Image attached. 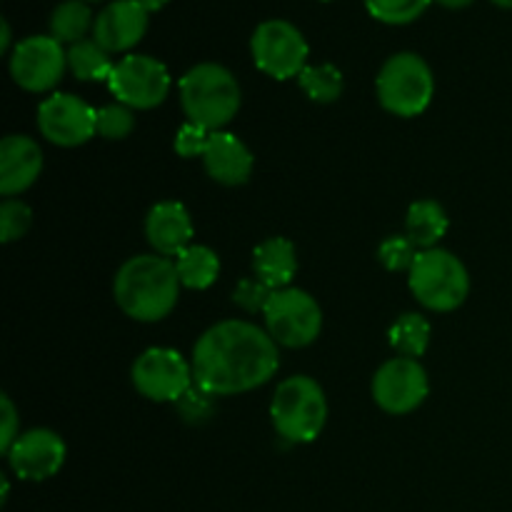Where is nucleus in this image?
<instances>
[{"label":"nucleus","instance_id":"f3484780","mask_svg":"<svg viewBox=\"0 0 512 512\" xmlns=\"http://www.w3.org/2000/svg\"><path fill=\"white\" fill-rule=\"evenodd\" d=\"M145 235L158 255L178 258L185 248H190V240H193V220H190L188 208L175 200L153 205L145 218Z\"/></svg>","mask_w":512,"mask_h":512},{"label":"nucleus","instance_id":"393cba45","mask_svg":"<svg viewBox=\"0 0 512 512\" xmlns=\"http://www.w3.org/2000/svg\"><path fill=\"white\" fill-rule=\"evenodd\" d=\"M300 88L313 103H335L343 93V73L333 63L305 65L298 75Z\"/></svg>","mask_w":512,"mask_h":512},{"label":"nucleus","instance_id":"f8f14e48","mask_svg":"<svg viewBox=\"0 0 512 512\" xmlns=\"http://www.w3.org/2000/svg\"><path fill=\"white\" fill-rule=\"evenodd\" d=\"M428 393V373L415 358L388 360L373 378V400L390 415L413 413L425 403Z\"/></svg>","mask_w":512,"mask_h":512},{"label":"nucleus","instance_id":"9b49d317","mask_svg":"<svg viewBox=\"0 0 512 512\" xmlns=\"http://www.w3.org/2000/svg\"><path fill=\"white\" fill-rule=\"evenodd\" d=\"M68 68V53L53 35H30L10 55V75L28 93L53 90Z\"/></svg>","mask_w":512,"mask_h":512},{"label":"nucleus","instance_id":"7c9ffc66","mask_svg":"<svg viewBox=\"0 0 512 512\" xmlns=\"http://www.w3.org/2000/svg\"><path fill=\"white\" fill-rule=\"evenodd\" d=\"M210 130L203 128V125H195V123H185L183 128L175 133V153L180 158H203L205 150L210 145Z\"/></svg>","mask_w":512,"mask_h":512},{"label":"nucleus","instance_id":"cd10ccee","mask_svg":"<svg viewBox=\"0 0 512 512\" xmlns=\"http://www.w3.org/2000/svg\"><path fill=\"white\" fill-rule=\"evenodd\" d=\"M418 253V245H415L408 235H390V238L380 245L378 258L390 273H400V270H408L410 273Z\"/></svg>","mask_w":512,"mask_h":512},{"label":"nucleus","instance_id":"f03ea898","mask_svg":"<svg viewBox=\"0 0 512 512\" xmlns=\"http://www.w3.org/2000/svg\"><path fill=\"white\" fill-rule=\"evenodd\" d=\"M180 285L173 260L165 255H135L115 275L113 295L128 318L158 323L178 305Z\"/></svg>","mask_w":512,"mask_h":512},{"label":"nucleus","instance_id":"a878e982","mask_svg":"<svg viewBox=\"0 0 512 512\" xmlns=\"http://www.w3.org/2000/svg\"><path fill=\"white\" fill-rule=\"evenodd\" d=\"M375 20L388 25H405L418 20L433 0H363Z\"/></svg>","mask_w":512,"mask_h":512},{"label":"nucleus","instance_id":"f704fd0d","mask_svg":"<svg viewBox=\"0 0 512 512\" xmlns=\"http://www.w3.org/2000/svg\"><path fill=\"white\" fill-rule=\"evenodd\" d=\"M140 5H143L145 10H148V13H158V10H163L165 5L170 3V0H138Z\"/></svg>","mask_w":512,"mask_h":512},{"label":"nucleus","instance_id":"a211bd4d","mask_svg":"<svg viewBox=\"0 0 512 512\" xmlns=\"http://www.w3.org/2000/svg\"><path fill=\"white\" fill-rule=\"evenodd\" d=\"M205 170L220 185H243L253 175V153L233 133L215 130L203 155Z\"/></svg>","mask_w":512,"mask_h":512},{"label":"nucleus","instance_id":"39448f33","mask_svg":"<svg viewBox=\"0 0 512 512\" xmlns=\"http://www.w3.org/2000/svg\"><path fill=\"white\" fill-rule=\"evenodd\" d=\"M408 275L415 300L435 313H450L460 308L470 293L468 270L450 250H420Z\"/></svg>","mask_w":512,"mask_h":512},{"label":"nucleus","instance_id":"c85d7f7f","mask_svg":"<svg viewBox=\"0 0 512 512\" xmlns=\"http://www.w3.org/2000/svg\"><path fill=\"white\" fill-rule=\"evenodd\" d=\"M215 398H218V395L208 393V390L193 383V388H190L178 403H175V408H178L180 418H183L185 423L200 425V423H208V420L213 418Z\"/></svg>","mask_w":512,"mask_h":512},{"label":"nucleus","instance_id":"2f4dec72","mask_svg":"<svg viewBox=\"0 0 512 512\" xmlns=\"http://www.w3.org/2000/svg\"><path fill=\"white\" fill-rule=\"evenodd\" d=\"M270 295H273V288H268V285L263 283V280H258L253 275V278H245L240 280V285L235 288V303L240 305L243 310H248V313H263L265 305H268Z\"/></svg>","mask_w":512,"mask_h":512},{"label":"nucleus","instance_id":"2eb2a0df","mask_svg":"<svg viewBox=\"0 0 512 512\" xmlns=\"http://www.w3.org/2000/svg\"><path fill=\"white\" fill-rule=\"evenodd\" d=\"M148 20L150 13L138 0H115L95 15L93 40L110 55L125 53L143 40Z\"/></svg>","mask_w":512,"mask_h":512},{"label":"nucleus","instance_id":"6e6552de","mask_svg":"<svg viewBox=\"0 0 512 512\" xmlns=\"http://www.w3.org/2000/svg\"><path fill=\"white\" fill-rule=\"evenodd\" d=\"M255 65L275 80L298 78L308 63V40L288 20H265L250 38Z\"/></svg>","mask_w":512,"mask_h":512},{"label":"nucleus","instance_id":"dca6fc26","mask_svg":"<svg viewBox=\"0 0 512 512\" xmlns=\"http://www.w3.org/2000/svg\"><path fill=\"white\" fill-rule=\"evenodd\" d=\"M43 170V150L28 135H8L0 143V193L5 198L28 190Z\"/></svg>","mask_w":512,"mask_h":512},{"label":"nucleus","instance_id":"bb28decb","mask_svg":"<svg viewBox=\"0 0 512 512\" xmlns=\"http://www.w3.org/2000/svg\"><path fill=\"white\" fill-rule=\"evenodd\" d=\"M135 128V115L133 108L123 103L105 105L98 110V120H95V130L100 138L105 140H123L133 133Z\"/></svg>","mask_w":512,"mask_h":512},{"label":"nucleus","instance_id":"72a5a7b5","mask_svg":"<svg viewBox=\"0 0 512 512\" xmlns=\"http://www.w3.org/2000/svg\"><path fill=\"white\" fill-rule=\"evenodd\" d=\"M433 3H440L443 8H448V10H463V8H468V5H473L475 0H433Z\"/></svg>","mask_w":512,"mask_h":512},{"label":"nucleus","instance_id":"f257e3e1","mask_svg":"<svg viewBox=\"0 0 512 512\" xmlns=\"http://www.w3.org/2000/svg\"><path fill=\"white\" fill-rule=\"evenodd\" d=\"M280 365L278 343L248 320H223L200 335L193 348L195 385L213 395L260 388Z\"/></svg>","mask_w":512,"mask_h":512},{"label":"nucleus","instance_id":"b1692460","mask_svg":"<svg viewBox=\"0 0 512 512\" xmlns=\"http://www.w3.org/2000/svg\"><path fill=\"white\" fill-rule=\"evenodd\" d=\"M430 323L418 313L400 315L390 328V345L403 358H420L430 345Z\"/></svg>","mask_w":512,"mask_h":512},{"label":"nucleus","instance_id":"20e7f679","mask_svg":"<svg viewBox=\"0 0 512 512\" xmlns=\"http://www.w3.org/2000/svg\"><path fill=\"white\" fill-rule=\"evenodd\" d=\"M270 418L288 443H313L328 423V400L323 388L308 375H293L278 385L270 403Z\"/></svg>","mask_w":512,"mask_h":512},{"label":"nucleus","instance_id":"423d86ee","mask_svg":"<svg viewBox=\"0 0 512 512\" xmlns=\"http://www.w3.org/2000/svg\"><path fill=\"white\" fill-rule=\"evenodd\" d=\"M433 70L420 55L395 53L378 73V98L388 113L398 118H415L425 113L433 100Z\"/></svg>","mask_w":512,"mask_h":512},{"label":"nucleus","instance_id":"6ab92c4d","mask_svg":"<svg viewBox=\"0 0 512 512\" xmlns=\"http://www.w3.org/2000/svg\"><path fill=\"white\" fill-rule=\"evenodd\" d=\"M253 273L268 288H290L295 273H298V255H295L293 243L285 238H270L258 245L253 253Z\"/></svg>","mask_w":512,"mask_h":512},{"label":"nucleus","instance_id":"7ed1b4c3","mask_svg":"<svg viewBox=\"0 0 512 512\" xmlns=\"http://www.w3.org/2000/svg\"><path fill=\"white\" fill-rule=\"evenodd\" d=\"M240 85L228 68L200 63L180 78V105L188 123L203 125L210 133L223 130L240 110Z\"/></svg>","mask_w":512,"mask_h":512},{"label":"nucleus","instance_id":"5701e85b","mask_svg":"<svg viewBox=\"0 0 512 512\" xmlns=\"http://www.w3.org/2000/svg\"><path fill=\"white\" fill-rule=\"evenodd\" d=\"M68 68L78 80L95 83V80H108L115 63L110 60L108 50L100 48L95 40L85 38L68 48Z\"/></svg>","mask_w":512,"mask_h":512},{"label":"nucleus","instance_id":"c756f323","mask_svg":"<svg viewBox=\"0 0 512 512\" xmlns=\"http://www.w3.org/2000/svg\"><path fill=\"white\" fill-rule=\"evenodd\" d=\"M30 223H33V213H30L28 205L13 198L5 200L3 208H0V238H3V243L23 238Z\"/></svg>","mask_w":512,"mask_h":512},{"label":"nucleus","instance_id":"aec40b11","mask_svg":"<svg viewBox=\"0 0 512 512\" xmlns=\"http://www.w3.org/2000/svg\"><path fill=\"white\" fill-rule=\"evenodd\" d=\"M448 213L435 200H418L410 205L408 220H405V230L408 238L418 245V250L438 248L440 238L448 233Z\"/></svg>","mask_w":512,"mask_h":512},{"label":"nucleus","instance_id":"4be33fe9","mask_svg":"<svg viewBox=\"0 0 512 512\" xmlns=\"http://www.w3.org/2000/svg\"><path fill=\"white\" fill-rule=\"evenodd\" d=\"M93 25V10H90L88 3H83V0H65V3H60L58 8L53 10V15H50V35H53L60 45H75L80 43V40H85V35L93 33Z\"/></svg>","mask_w":512,"mask_h":512},{"label":"nucleus","instance_id":"4468645a","mask_svg":"<svg viewBox=\"0 0 512 512\" xmlns=\"http://www.w3.org/2000/svg\"><path fill=\"white\" fill-rule=\"evenodd\" d=\"M8 463L20 480H48L63 468L65 443L58 433L48 428L28 430L8 450Z\"/></svg>","mask_w":512,"mask_h":512},{"label":"nucleus","instance_id":"4c0bfd02","mask_svg":"<svg viewBox=\"0 0 512 512\" xmlns=\"http://www.w3.org/2000/svg\"><path fill=\"white\" fill-rule=\"evenodd\" d=\"M83 3H98V0H83Z\"/></svg>","mask_w":512,"mask_h":512},{"label":"nucleus","instance_id":"0eeeda50","mask_svg":"<svg viewBox=\"0 0 512 512\" xmlns=\"http://www.w3.org/2000/svg\"><path fill=\"white\" fill-rule=\"evenodd\" d=\"M265 330L283 348H305L323 330V310L318 300L300 288L273 290L263 310Z\"/></svg>","mask_w":512,"mask_h":512},{"label":"nucleus","instance_id":"ddd939ff","mask_svg":"<svg viewBox=\"0 0 512 512\" xmlns=\"http://www.w3.org/2000/svg\"><path fill=\"white\" fill-rule=\"evenodd\" d=\"M95 120H98V110L70 93H53L38 108L40 133L60 148H78L88 143L93 135H98Z\"/></svg>","mask_w":512,"mask_h":512},{"label":"nucleus","instance_id":"473e14b6","mask_svg":"<svg viewBox=\"0 0 512 512\" xmlns=\"http://www.w3.org/2000/svg\"><path fill=\"white\" fill-rule=\"evenodd\" d=\"M0 410H3V430H0V450H3L5 455H8V450L13 448L15 440L20 438L18 433V413H15V405L10 403L8 395H3L0 398Z\"/></svg>","mask_w":512,"mask_h":512},{"label":"nucleus","instance_id":"412c9836","mask_svg":"<svg viewBox=\"0 0 512 512\" xmlns=\"http://www.w3.org/2000/svg\"><path fill=\"white\" fill-rule=\"evenodd\" d=\"M180 283L190 290H205L218 280L220 275V258L213 248L205 245H190L175 258Z\"/></svg>","mask_w":512,"mask_h":512},{"label":"nucleus","instance_id":"e433bc0d","mask_svg":"<svg viewBox=\"0 0 512 512\" xmlns=\"http://www.w3.org/2000/svg\"><path fill=\"white\" fill-rule=\"evenodd\" d=\"M495 5H498V8H508V10H512V0H493Z\"/></svg>","mask_w":512,"mask_h":512},{"label":"nucleus","instance_id":"1a4fd4ad","mask_svg":"<svg viewBox=\"0 0 512 512\" xmlns=\"http://www.w3.org/2000/svg\"><path fill=\"white\" fill-rule=\"evenodd\" d=\"M135 390L153 403H178L193 388V363L173 348H150L133 363Z\"/></svg>","mask_w":512,"mask_h":512},{"label":"nucleus","instance_id":"58836bf2","mask_svg":"<svg viewBox=\"0 0 512 512\" xmlns=\"http://www.w3.org/2000/svg\"><path fill=\"white\" fill-rule=\"evenodd\" d=\"M323 3H328V0H323Z\"/></svg>","mask_w":512,"mask_h":512},{"label":"nucleus","instance_id":"c9c22d12","mask_svg":"<svg viewBox=\"0 0 512 512\" xmlns=\"http://www.w3.org/2000/svg\"><path fill=\"white\" fill-rule=\"evenodd\" d=\"M10 48V25H8V20H3V40H0V50H8Z\"/></svg>","mask_w":512,"mask_h":512},{"label":"nucleus","instance_id":"9d476101","mask_svg":"<svg viewBox=\"0 0 512 512\" xmlns=\"http://www.w3.org/2000/svg\"><path fill=\"white\" fill-rule=\"evenodd\" d=\"M110 93L118 103L135 110L158 108L170 93V73L150 55H125L115 63L108 78Z\"/></svg>","mask_w":512,"mask_h":512}]
</instances>
